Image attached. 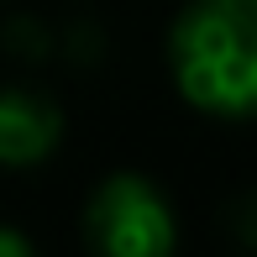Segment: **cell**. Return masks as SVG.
Masks as SVG:
<instances>
[{
    "instance_id": "cell-4",
    "label": "cell",
    "mask_w": 257,
    "mask_h": 257,
    "mask_svg": "<svg viewBox=\"0 0 257 257\" xmlns=\"http://www.w3.org/2000/svg\"><path fill=\"white\" fill-rule=\"evenodd\" d=\"M0 42H6V53L27 58V63H42V58L58 53V32H53V21L32 16V11H16V16L0 27Z\"/></svg>"
},
{
    "instance_id": "cell-1",
    "label": "cell",
    "mask_w": 257,
    "mask_h": 257,
    "mask_svg": "<svg viewBox=\"0 0 257 257\" xmlns=\"http://www.w3.org/2000/svg\"><path fill=\"white\" fill-rule=\"evenodd\" d=\"M179 95L210 115H257V0H189L168 37Z\"/></svg>"
},
{
    "instance_id": "cell-2",
    "label": "cell",
    "mask_w": 257,
    "mask_h": 257,
    "mask_svg": "<svg viewBox=\"0 0 257 257\" xmlns=\"http://www.w3.org/2000/svg\"><path fill=\"white\" fill-rule=\"evenodd\" d=\"M84 241L105 257H168L179 226L142 173H110L84 205Z\"/></svg>"
},
{
    "instance_id": "cell-6",
    "label": "cell",
    "mask_w": 257,
    "mask_h": 257,
    "mask_svg": "<svg viewBox=\"0 0 257 257\" xmlns=\"http://www.w3.org/2000/svg\"><path fill=\"white\" fill-rule=\"evenodd\" d=\"M226 231L241 241V247H252L257 252V189H247V194H236V200L226 205Z\"/></svg>"
},
{
    "instance_id": "cell-3",
    "label": "cell",
    "mask_w": 257,
    "mask_h": 257,
    "mask_svg": "<svg viewBox=\"0 0 257 257\" xmlns=\"http://www.w3.org/2000/svg\"><path fill=\"white\" fill-rule=\"evenodd\" d=\"M63 137V110L53 95L32 84L0 89V163L6 168H32L58 147Z\"/></svg>"
},
{
    "instance_id": "cell-7",
    "label": "cell",
    "mask_w": 257,
    "mask_h": 257,
    "mask_svg": "<svg viewBox=\"0 0 257 257\" xmlns=\"http://www.w3.org/2000/svg\"><path fill=\"white\" fill-rule=\"evenodd\" d=\"M0 257H32V241L21 231H6L0 226Z\"/></svg>"
},
{
    "instance_id": "cell-5",
    "label": "cell",
    "mask_w": 257,
    "mask_h": 257,
    "mask_svg": "<svg viewBox=\"0 0 257 257\" xmlns=\"http://www.w3.org/2000/svg\"><path fill=\"white\" fill-rule=\"evenodd\" d=\"M58 42H63L68 63H79V68H89V63H100V58H105V27H100V21H89V16H74V21H68V32H58Z\"/></svg>"
}]
</instances>
